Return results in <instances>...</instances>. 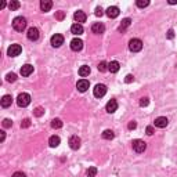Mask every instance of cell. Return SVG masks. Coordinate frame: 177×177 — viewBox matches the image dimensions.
<instances>
[{"label":"cell","instance_id":"1","mask_svg":"<svg viewBox=\"0 0 177 177\" xmlns=\"http://www.w3.org/2000/svg\"><path fill=\"white\" fill-rule=\"evenodd\" d=\"M13 28L17 30V32H22L26 28V19L24 17H15L13 19Z\"/></svg>","mask_w":177,"mask_h":177},{"label":"cell","instance_id":"2","mask_svg":"<svg viewBox=\"0 0 177 177\" xmlns=\"http://www.w3.org/2000/svg\"><path fill=\"white\" fill-rule=\"evenodd\" d=\"M17 104H18V107L21 108H25L30 104V96L28 94V93H21L17 97Z\"/></svg>","mask_w":177,"mask_h":177},{"label":"cell","instance_id":"3","mask_svg":"<svg viewBox=\"0 0 177 177\" xmlns=\"http://www.w3.org/2000/svg\"><path fill=\"white\" fill-rule=\"evenodd\" d=\"M129 48L133 53H138V51H141V48H143V41L140 39H131L129 41Z\"/></svg>","mask_w":177,"mask_h":177},{"label":"cell","instance_id":"4","mask_svg":"<svg viewBox=\"0 0 177 177\" xmlns=\"http://www.w3.org/2000/svg\"><path fill=\"white\" fill-rule=\"evenodd\" d=\"M131 147H133V150L137 152V154H141V152L145 151V148H147V144L144 143L143 140H133V143H131Z\"/></svg>","mask_w":177,"mask_h":177},{"label":"cell","instance_id":"5","mask_svg":"<svg viewBox=\"0 0 177 177\" xmlns=\"http://www.w3.org/2000/svg\"><path fill=\"white\" fill-rule=\"evenodd\" d=\"M64 44V36L60 33H55L51 36V46L53 47H61Z\"/></svg>","mask_w":177,"mask_h":177},{"label":"cell","instance_id":"6","mask_svg":"<svg viewBox=\"0 0 177 177\" xmlns=\"http://www.w3.org/2000/svg\"><path fill=\"white\" fill-rule=\"evenodd\" d=\"M21 51H22V47L19 46V44H11V46L8 47V50H7V54L10 55V57H17V55L21 54Z\"/></svg>","mask_w":177,"mask_h":177},{"label":"cell","instance_id":"7","mask_svg":"<svg viewBox=\"0 0 177 177\" xmlns=\"http://www.w3.org/2000/svg\"><path fill=\"white\" fill-rule=\"evenodd\" d=\"M93 94H94V97H97V98H101V97L107 94V86L105 85H97L94 87Z\"/></svg>","mask_w":177,"mask_h":177},{"label":"cell","instance_id":"8","mask_svg":"<svg viewBox=\"0 0 177 177\" xmlns=\"http://www.w3.org/2000/svg\"><path fill=\"white\" fill-rule=\"evenodd\" d=\"M26 36H28V39L29 40H32V41H36L37 39H39V36H40V33H39V29L37 28H29L28 29V33H26Z\"/></svg>","mask_w":177,"mask_h":177},{"label":"cell","instance_id":"9","mask_svg":"<svg viewBox=\"0 0 177 177\" xmlns=\"http://www.w3.org/2000/svg\"><path fill=\"white\" fill-rule=\"evenodd\" d=\"M83 48V40L79 39V37H75V39L71 40V50L72 51H80Z\"/></svg>","mask_w":177,"mask_h":177},{"label":"cell","instance_id":"10","mask_svg":"<svg viewBox=\"0 0 177 177\" xmlns=\"http://www.w3.org/2000/svg\"><path fill=\"white\" fill-rule=\"evenodd\" d=\"M80 143L82 141L78 136H72V137H69V140H68V144L72 150H79V148H80Z\"/></svg>","mask_w":177,"mask_h":177},{"label":"cell","instance_id":"11","mask_svg":"<svg viewBox=\"0 0 177 177\" xmlns=\"http://www.w3.org/2000/svg\"><path fill=\"white\" fill-rule=\"evenodd\" d=\"M89 86H90V83H89V80H86V79H80V80H78V83H76V89L80 93H85L86 90L89 89Z\"/></svg>","mask_w":177,"mask_h":177},{"label":"cell","instance_id":"12","mask_svg":"<svg viewBox=\"0 0 177 177\" xmlns=\"http://www.w3.org/2000/svg\"><path fill=\"white\" fill-rule=\"evenodd\" d=\"M105 109H107V112H108V113H113V112H115V111L118 109L116 100H109V101L107 102V105H105Z\"/></svg>","mask_w":177,"mask_h":177},{"label":"cell","instance_id":"13","mask_svg":"<svg viewBox=\"0 0 177 177\" xmlns=\"http://www.w3.org/2000/svg\"><path fill=\"white\" fill-rule=\"evenodd\" d=\"M168 123H169V120H168V118H165V116H159L155 119V126L159 127V129H163V127L168 126Z\"/></svg>","mask_w":177,"mask_h":177},{"label":"cell","instance_id":"14","mask_svg":"<svg viewBox=\"0 0 177 177\" xmlns=\"http://www.w3.org/2000/svg\"><path fill=\"white\" fill-rule=\"evenodd\" d=\"M119 8H118L116 6H111L107 8V15L109 17V18H116L118 15H119Z\"/></svg>","mask_w":177,"mask_h":177},{"label":"cell","instance_id":"15","mask_svg":"<svg viewBox=\"0 0 177 177\" xmlns=\"http://www.w3.org/2000/svg\"><path fill=\"white\" fill-rule=\"evenodd\" d=\"M91 30H93V33H96V35H101V33H104V30H105V26H104V24H101V22H96V24H93Z\"/></svg>","mask_w":177,"mask_h":177},{"label":"cell","instance_id":"16","mask_svg":"<svg viewBox=\"0 0 177 177\" xmlns=\"http://www.w3.org/2000/svg\"><path fill=\"white\" fill-rule=\"evenodd\" d=\"M74 18H75V21H76V24H82V22H85L86 21V14L82 11V10H79V11H76L75 14H74Z\"/></svg>","mask_w":177,"mask_h":177},{"label":"cell","instance_id":"17","mask_svg":"<svg viewBox=\"0 0 177 177\" xmlns=\"http://www.w3.org/2000/svg\"><path fill=\"white\" fill-rule=\"evenodd\" d=\"M33 72V67L30 64H25L21 67V75L22 76H29Z\"/></svg>","mask_w":177,"mask_h":177},{"label":"cell","instance_id":"18","mask_svg":"<svg viewBox=\"0 0 177 177\" xmlns=\"http://www.w3.org/2000/svg\"><path fill=\"white\" fill-rule=\"evenodd\" d=\"M51 7H53V2H50V0H41L40 2V8L41 11H50Z\"/></svg>","mask_w":177,"mask_h":177},{"label":"cell","instance_id":"19","mask_svg":"<svg viewBox=\"0 0 177 177\" xmlns=\"http://www.w3.org/2000/svg\"><path fill=\"white\" fill-rule=\"evenodd\" d=\"M11 104H13V97L11 96H10V94L3 96V98H2V107H3V108H8Z\"/></svg>","mask_w":177,"mask_h":177},{"label":"cell","instance_id":"20","mask_svg":"<svg viewBox=\"0 0 177 177\" xmlns=\"http://www.w3.org/2000/svg\"><path fill=\"white\" fill-rule=\"evenodd\" d=\"M71 32L76 35V36H79V35H82L83 33V26H82V24H74V25L71 26Z\"/></svg>","mask_w":177,"mask_h":177},{"label":"cell","instance_id":"21","mask_svg":"<svg viewBox=\"0 0 177 177\" xmlns=\"http://www.w3.org/2000/svg\"><path fill=\"white\" fill-rule=\"evenodd\" d=\"M119 68H120V65L118 61H111L108 64V71L111 72V74H116V72L119 71Z\"/></svg>","mask_w":177,"mask_h":177},{"label":"cell","instance_id":"22","mask_svg":"<svg viewBox=\"0 0 177 177\" xmlns=\"http://www.w3.org/2000/svg\"><path fill=\"white\" fill-rule=\"evenodd\" d=\"M61 143V138L58 137V136H51L50 138H48V145H50L51 148H55V147H58Z\"/></svg>","mask_w":177,"mask_h":177},{"label":"cell","instance_id":"23","mask_svg":"<svg viewBox=\"0 0 177 177\" xmlns=\"http://www.w3.org/2000/svg\"><path fill=\"white\" fill-rule=\"evenodd\" d=\"M130 24H131V19L130 18H124L122 21V24L119 25V28H118V30H119V32H124V30H126L127 28L130 26Z\"/></svg>","mask_w":177,"mask_h":177},{"label":"cell","instance_id":"24","mask_svg":"<svg viewBox=\"0 0 177 177\" xmlns=\"http://www.w3.org/2000/svg\"><path fill=\"white\" fill-rule=\"evenodd\" d=\"M89 74H90V67H87V65H83V67L79 68V75H80L82 78L89 76Z\"/></svg>","mask_w":177,"mask_h":177},{"label":"cell","instance_id":"25","mask_svg":"<svg viewBox=\"0 0 177 177\" xmlns=\"http://www.w3.org/2000/svg\"><path fill=\"white\" fill-rule=\"evenodd\" d=\"M115 137V133L112 130H104L102 131V138L104 140H112Z\"/></svg>","mask_w":177,"mask_h":177},{"label":"cell","instance_id":"26","mask_svg":"<svg viewBox=\"0 0 177 177\" xmlns=\"http://www.w3.org/2000/svg\"><path fill=\"white\" fill-rule=\"evenodd\" d=\"M19 2H17V0H11V2L8 3V8L11 10V11H14V10H18L19 8Z\"/></svg>","mask_w":177,"mask_h":177},{"label":"cell","instance_id":"27","mask_svg":"<svg viewBox=\"0 0 177 177\" xmlns=\"http://www.w3.org/2000/svg\"><path fill=\"white\" fill-rule=\"evenodd\" d=\"M51 127H53V129H61L62 127L61 119H53V122H51Z\"/></svg>","mask_w":177,"mask_h":177},{"label":"cell","instance_id":"28","mask_svg":"<svg viewBox=\"0 0 177 177\" xmlns=\"http://www.w3.org/2000/svg\"><path fill=\"white\" fill-rule=\"evenodd\" d=\"M86 174H87V177H96L97 176V168H94V166L89 168L87 172H86Z\"/></svg>","mask_w":177,"mask_h":177},{"label":"cell","instance_id":"29","mask_svg":"<svg viewBox=\"0 0 177 177\" xmlns=\"http://www.w3.org/2000/svg\"><path fill=\"white\" fill-rule=\"evenodd\" d=\"M136 4H137V7H140V8H144V7L150 6V0H137Z\"/></svg>","mask_w":177,"mask_h":177},{"label":"cell","instance_id":"30","mask_svg":"<svg viewBox=\"0 0 177 177\" xmlns=\"http://www.w3.org/2000/svg\"><path fill=\"white\" fill-rule=\"evenodd\" d=\"M98 71L100 72H105V71H108V64H107L105 61H101L98 64Z\"/></svg>","mask_w":177,"mask_h":177},{"label":"cell","instance_id":"31","mask_svg":"<svg viewBox=\"0 0 177 177\" xmlns=\"http://www.w3.org/2000/svg\"><path fill=\"white\" fill-rule=\"evenodd\" d=\"M6 80L10 82V83H14V82L17 80V75L15 74H8V75L6 76Z\"/></svg>","mask_w":177,"mask_h":177},{"label":"cell","instance_id":"32","mask_svg":"<svg viewBox=\"0 0 177 177\" xmlns=\"http://www.w3.org/2000/svg\"><path fill=\"white\" fill-rule=\"evenodd\" d=\"M30 126V119H24L22 122H21V127H24V129H26V127H29Z\"/></svg>","mask_w":177,"mask_h":177},{"label":"cell","instance_id":"33","mask_svg":"<svg viewBox=\"0 0 177 177\" xmlns=\"http://www.w3.org/2000/svg\"><path fill=\"white\" fill-rule=\"evenodd\" d=\"M148 104H150V100H148L147 97H143V98L140 100V107H148Z\"/></svg>","mask_w":177,"mask_h":177},{"label":"cell","instance_id":"34","mask_svg":"<svg viewBox=\"0 0 177 177\" xmlns=\"http://www.w3.org/2000/svg\"><path fill=\"white\" fill-rule=\"evenodd\" d=\"M43 113H44V109L41 108V107H37V108L35 109V115H36V116H41Z\"/></svg>","mask_w":177,"mask_h":177},{"label":"cell","instance_id":"35","mask_svg":"<svg viewBox=\"0 0 177 177\" xmlns=\"http://www.w3.org/2000/svg\"><path fill=\"white\" fill-rule=\"evenodd\" d=\"M3 126H4V127H11L13 126V120L4 119V120H3Z\"/></svg>","mask_w":177,"mask_h":177},{"label":"cell","instance_id":"36","mask_svg":"<svg viewBox=\"0 0 177 177\" xmlns=\"http://www.w3.org/2000/svg\"><path fill=\"white\" fill-rule=\"evenodd\" d=\"M145 131H147L148 136H152V134H154V127H152V126H147V129H145Z\"/></svg>","mask_w":177,"mask_h":177},{"label":"cell","instance_id":"37","mask_svg":"<svg viewBox=\"0 0 177 177\" xmlns=\"http://www.w3.org/2000/svg\"><path fill=\"white\" fill-rule=\"evenodd\" d=\"M102 14H104V11H102L101 7H97V8H96V15H97V17H101Z\"/></svg>","mask_w":177,"mask_h":177},{"label":"cell","instance_id":"38","mask_svg":"<svg viewBox=\"0 0 177 177\" xmlns=\"http://www.w3.org/2000/svg\"><path fill=\"white\" fill-rule=\"evenodd\" d=\"M64 15H65L64 11H58L57 14H55V18H57V19H62V18H64Z\"/></svg>","mask_w":177,"mask_h":177},{"label":"cell","instance_id":"39","mask_svg":"<svg viewBox=\"0 0 177 177\" xmlns=\"http://www.w3.org/2000/svg\"><path fill=\"white\" fill-rule=\"evenodd\" d=\"M133 80H134V78L131 75H127L126 79H124V82H126V83H130V82H133Z\"/></svg>","mask_w":177,"mask_h":177},{"label":"cell","instance_id":"40","mask_svg":"<svg viewBox=\"0 0 177 177\" xmlns=\"http://www.w3.org/2000/svg\"><path fill=\"white\" fill-rule=\"evenodd\" d=\"M13 177H26V176L22 172H15V173H14V174H13Z\"/></svg>","mask_w":177,"mask_h":177},{"label":"cell","instance_id":"41","mask_svg":"<svg viewBox=\"0 0 177 177\" xmlns=\"http://www.w3.org/2000/svg\"><path fill=\"white\" fill-rule=\"evenodd\" d=\"M174 37V32H173V29H169L168 32V39H173Z\"/></svg>","mask_w":177,"mask_h":177},{"label":"cell","instance_id":"42","mask_svg":"<svg viewBox=\"0 0 177 177\" xmlns=\"http://www.w3.org/2000/svg\"><path fill=\"white\" fill-rule=\"evenodd\" d=\"M136 126H137V123L134 122V120H133V122H130V123H129V129H130V130L136 129Z\"/></svg>","mask_w":177,"mask_h":177},{"label":"cell","instance_id":"43","mask_svg":"<svg viewBox=\"0 0 177 177\" xmlns=\"http://www.w3.org/2000/svg\"><path fill=\"white\" fill-rule=\"evenodd\" d=\"M169 4H177V0H169Z\"/></svg>","mask_w":177,"mask_h":177},{"label":"cell","instance_id":"44","mask_svg":"<svg viewBox=\"0 0 177 177\" xmlns=\"http://www.w3.org/2000/svg\"><path fill=\"white\" fill-rule=\"evenodd\" d=\"M0 133H2V141H4V137H6V133H4V131H0Z\"/></svg>","mask_w":177,"mask_h":177},{"label":"cell","instance_id":"45","mask_svg":"<svg viewBox=\"0 0 177 177\" xmlns=\"http://www.w3.org/2000/svg\"><path fill=\"white\" fill-rule=\"evenodd\" d=\"M4 7H6V3H4V2H3V3H2V4H0V8H4Z\"/></svg>","mask_w":177,"mask_h":177}]
</instances>
